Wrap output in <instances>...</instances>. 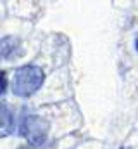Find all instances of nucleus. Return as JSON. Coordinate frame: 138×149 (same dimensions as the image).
I'll list each match as a JSON object with an SVG mask.
<instances>
[{
    "instance_id": "423d86ee",
    "label": "nucleus",
    "mask_w": 138,
    "mask_h": 149,
    "mask_svg": "<svg viewBox=\"0 0 138 149\" xmlns=\"http://www.w3.org/2000/svg\"><path fill=\"white\" fill-rule=\"evenodd\" d=\"M137 50H138V38H137Z\"/></svg>"
},
{
    "instance_id": "7ed1b4c3",
    "label": "nucleus",
    "mask_w": 138,
    "mask_h": 149,
    "mask_svg": "<svg viewBox=\"0 0 138 149\" xmlns=\"http://www.w3.org/2000/svg\"><path fill=\"white\" fill-rule=\"evenodd\" d=\"M12 132H14V113L5 102H0V139L10 135Z\"/></svg>"
},
{
    "instance_id": "f257e3e1",
    "label": "nucleus",
    "mask_w": 138,
    "mask_h": 149,
    "mask_svg": "<svg viewBox=\"0 0 138 149\" xmlns=\"http://www.w3.org/2000/svg\"><path fill=\"white\" fill-rule=\"evenodd\" d=\"M45 73L41 68L26 64L16 70L12 78V92L17 97H30L43 85Z\"/></svg>"
},
{
    "instance_id": "39448f33",
    "label": "nucleus",
    "mask_w": 138,
    "mask_h": 149,
    "mask_svg": "<svg viewBox=\"0 0 138 149\" xmlns=\"http://www.w3.org/2000/svg\"><path fill=\"white\" fill-rule=\"evenodd\" d=\"M5 88H7V74L0 71V95L5 92Z\"/></svg>"
},
{
    "instance_id": "20e7f679",
    "label": "nucleus",
    "mask_w": 138,
    "mask_h": 149,
    "mask_svg": "<svg viewBox=\"0 0 138 149\" xmlns=\"http://www.w3.org/2000/svg\"><path fill=\"white\" fill-rule=\"evenodd\" d=\"M17 47H19L17 38L3 37L0 40V59H9V57H12V56L16 54Z\"/></svg>"
},
{
    "instance_id": "f03ea898",
    "label": "nucleus",
    "mask_w": 138,
    "mask_h": 149,
    "mask_svg": "<svg viewBox=\"0 0 138 149\" xmlns=\"http://www.w3.org/2000/svg\"><path fill=\"white\" fill-rule=\"evenodd\" d=\"M21 134L30 144L41 146V144H45L47 135H48V123L43 118L34 116V114L24 116L21 121Z\"/></svg>"
}]
</instances>
